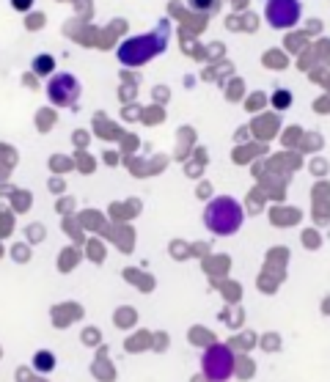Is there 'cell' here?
<instances>
[{"label":"cell","mask_w":330,"mask_h":382,"mask_svg":"<svg viewBox=\"0 0 330 382\" xmlns=\"http://www.w3.org/2000/svg\"><path fill=\"white\" fill-rule=\"evenodd\" d=\"M33 366H36V369H39L42 374H47V372H50V369L55 366V358H53V355H50L47 349H42V352L36 355V361H33Z\"/></svg>","instance_id":"52a82bcc"},{"label":"cell","mask_w":330,"mask_h":382,"mask_svg":"<svg viewBox=\"0 0 330 382\" xmlns=\"http://www.w3.org/2000/svg\"><path fill=\"white\" fill-rule=\"evenodd\" d=\"M53 67H55V61H53L50 55H39V58L33 61V69H36V75H50V72H53Z\"/></svg>","instance_id":"ba28073f"},{"label":"cell","mask_w":330,"mask_h":382,"mask_svg":"<svg viewBox=\"0 0 330 382\" xmlns=\"http://www.w3.org/2000/svg\"><path fill=\"white\" fill-rule=\"evenodd\" d=\"M270 102H272L275 110H286V107L292 105V94H289L286 88H281V91H275V94L270 96Z\"/></svg>","instance_id":"8992f818"},{"label":"cell","mask_w":330,"mask_h":382,"mask_svg":"<svg viewBox=\"0 0 330 382\" xmlns=\"http://www.w3.org/2000/svg\"><path fill=\"white\" fill-rule=\"evenodd\" d=\"M168 19H160L157 28L152 33H141V36H130L127 42L119 44L116 50V58L121 67H130V69H138L144 64H149L152 58H157L160 53H165L168 47Z\"/></svg>","instance_id":"6da1fadb"},{"label":"cell","mask_w":330,"mask_h":382,"mask_svg":"<svg viewBox=\"0 0 330 382\" xmlns=\"http://www.w3.org/2000/svg\"><path fill=\"white\" fill-rule=\"evenodd\" d=\"M300 14H303L300 0H267L264 3V19L278 31L292 28L300 19Z\"/></svg>","instance_id":"5b68a950"},{"label":"cell","mask_w":330,"mask_h":382,"mask_svg":"<svg viewBox=\"0 0 330 382\" xmlns=\"http://www.w3.org/2000/svg\"><path fill=\"white\" fill-rule=\"evenodd\" d=\"M47 99L58 107H69L80 99V80L69 72H55L47 83Z\"/></svg>","instance_id":"277c9868"},{"label":"cell","mask_w":330,"mask_h":382,"mask_svg":"<svg viewBox=\"0 0 330 382\" xmlns=\"http://www.w3.org/2000/svg\"><path fill=\"white\" fill-rule=\"evenodd\" d=\"M187 6L193 11H212L218 6V0H187Z\"/></svg>","instance_id":"9c48e42d"},{"label":"cell","mask_w":330,"mask_h":382,"mask_svg":"<svg viewBox=\"0 0 330 382\" xmlns=\"http://www.w3.org/2000/svg\"><path fill=\"white\" fill-rule=\"evenodd\" d=\"M201 372L207 380H229L234 372V355L226 344H212L201 355Z\"/></svg>","instance_id":"3957f363"},{"label":"cell","mask_w":330,"mask_h":382,"mask_svg":"<svg viewBox=\"0 0 330 382\" xmlns=\"http://www.w3.org/2000/svg\"><path fill=\"white\" fill-rule=\"evenodd\" d=\"M11 6H14L17 11H31V8H33V0H11Z\"/></svg>","instance_id":"30bf717a"},{"label":"cell","mask_w":330,"mask_h":382,"mask_svg":"<svg viewBox=\"0 0 330 382\" xmlns=\"http://www.w3.org/2000/svg\"><path fill=\"white\" fill-rule=\"evenodd\" d=\"M243 220H245V212H243L240 201H234L232 196H218L204 209V226L218 236L237 234L243 229Z\"/></svg>","instance_id":"7a4b0ae2"}]
</instances>
